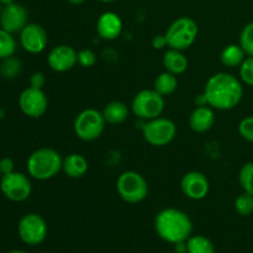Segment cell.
I'll return each mask as SVG.
<instances>
[{
	"label": "cell",
	"mask_w": 253,
	"mask_h": 253,
	"mask_svg": "<svg viewBox=\"0 0 253 253\" xmlns=\"http://www.w3.org/2000/svg\"><path fill=\"white\" fill-rule=\"evenodd\" d=\"M187 253H215V246L208 237L203 235L190 236L185 241Z\"/></svg>",
	"instance_id": "cell-23"
},
{
	"label": "cell",
	"mask_w": 253,
	"mask_h": 253,
	"mask_svg": "<svg viewBox=\"0 0 253 253\" xmlns=\"http://www.w3.org/2000/svg\"><path fill=\"white\" fill-rule=\"evenodd\" d=\"M155 230L158 236L168 244L185 242L193 231V222L184 211L174 208L161 210L155 219Z\"/></svg>",
	"instance_id": "cell-2"
},
{
	"label": "cell",
	"mask_w": 253,
	"mask_h": 253,
	"mask_svg": "<svg viewBox=\"0 0 253 253\" xmlns=\"http://www.w3.org/2000/svg\"><path fill=\"white\" fill-rule=\"evenodd\" d=\"M96 31L103 40L113 41L120 36L123 31V21L118 14L113 11H106L101 14L98 19Z\"/></svg>",
	"instance_id": "cell-16"
},
{
	"label": "cell",
	"mask_w": 253,
	"mask_h": 253,
	"mask_svg": "<svg viewBox=\"0 0 253 253\" xmlns=\"http://www.w3.org/2000/svg\"><path fill=\"white\" fill-rule=\"evenodd\" d=\"M235 209L241 216H250L253 214V195L244 192L235 200Z\"/></svg>",
	"instance_id": "cell-26"
},
{
	"label": "cell",
	"mask_w": 253,
	"mask_h": 253,
	"mask_svg": "<svg viewBox=\"0 0 253 253\" xmlns=\"http://www.w3.org/2000/svg\"><path fill=\"white\" fill-rule=\"evenodd\" d=\"M46 83V77L42 72H35L31 77H30V86L36 89H42V86Z\"/></svg>",
	"instance_id": "cell-32"
},
{
	"label": "cell",
	"mask_w": 253,
	"mask_h": 253,
	"mask_svg": "<svg viewBox=\"0 0 253 253\" xmlns=\"http://www.w3.org/2000/svg\"><path fill=\"white\" fill-rule=\"evenodd\" d=\"M15 0H0V4L1 5H7V4H11V2H14Z\"/></svg>",
	"instance_id": "cell-36"
},
{
	"label": "cell",
	"mask_w": 253,
	"mask_h": 253,
	"mask_svg": "<svg viewBox=\"0 0 253 253\" xmlns=\"http://www.w3.org/2000/svg\"><path fill=\"white\" fill-rule=\"evenodd\" d=\"M131 108L133 114L142 120L160 118L165 110V96L155 89H143L133 96Z\"/></svg>",
	"instance_id": "cell-7"
},
{
	"label": "cell",
	"mask_w": 253,
	"mask_h": 253,
	"mask_svg": "<svg viewBox=\"0 0 253 253\" xmlns=\"http://www.w3.org/2000/svg\"><path fill=\"white\" fill-rule=\"evenodd\" d=\"M240 77L245 84L253 86V57L249 56L242 62L240 66Z\"/></svg>",
	"instance_id": "cell-29"
},
{
	"label": "cell",
	"mask_w": 253,
	"mask_h": 253,
	"mask_svg": "<svg viewBox=\"0 0 253 253\" xmlns=\"http://www.w3.org/2000/svg\"><path fill=\"white\" fill-rule=\"evenodd\" d=\"M16 49V42L11 34L0 29V59L11 57Z\"/></svg>",
	"instance_id": "cell-25"
},
{
	"label": "cell",
	"mask_w": 253,
	"mask_h": 253,
	"mask_svg": "<svg viewBox=\"0 0 253 253\" xmlns=\"http://www.w3.org/2000/svg\"><path fill=\"white\" fill-rule=\"evenodd\" d=\"M180 188L183 194L192 200H202L209 194V179L204 173L199 170H192L183 175L180 180Z\"/></svg>",
	"instance_id": "cell-13"
},
{
	"label": "cell",
	"mask_w": 253,
	"mask_h": 253,
	"mask_svg": "<svg viewBox=\"0 0 253 253\" xmlns=\"http://www.w3.org/2000/svg\"><path fill=\"white\" fill-rule=\"evenodd\" d=\"M240 46L247 56L253 57V22H250L242 29L240 35Z\"/></svg>",
	"instance_id": "cell-28"
},
{
	"label": "cell",
	"mask_w": 253,
	"mask_h": 253,
	"mask_svg": "<svg viewBox=\"0 0 253 253\" xmlns=\"http://www.w3.org/2000/svg\"><path fill=\"white\" fill-rule=\"evenodd\" d=\"M1 177H2V174H1V172H0V179H1Z\"/></svg>",
	"instance_id": "cell-40"
},
{
	"label": "cell",
	"mask_w": 253,
	"mask_h": 253,
	"mask_svg": "<svg viewBox=\"0 0 253 253\" xmlns=\"http://www.w3.org/2000/svg\"><path fill=\"white\" fill-rule=\"evenodd\" d=\"M145 140L156 147L167 146L177 135V126L172 120L166 118H156L146 121L142 126Z\"/></svg>",
	"instance_id": "cell-8"
},
{
	"label": "cell",
	"mask_w": 253,
	"mask_h": 253,
	"mask_svg": "<svg viewBox=\"0 0 253 253\" xmlns=\"http://www.w3.org/2000/svg\"><path fill=\"white\" fill-rule=\"evenodd\" d=\"M20 43L22 48L32 54L41 53L48 43L47 32L39 24H27L20 32Z\"/></svg>",
	"instance_id": "cell-12"
},
{
	"label": "cell",
	"mask_w": 253,
	"mask_h": 253,
	"mask_svg": "<svg viewBox=\"0 0 253 253\" xmlns=\"http://www.w3.org/2000/svg\"><path fill=\"white\" fill-rule=\"evenodd\" d=\"M78 63L81 64L83 68H90L96 63V54L94 51L89 48L81 49L78 52Z\"/></svg>",
	"instance_id": "cell-31"
},
{
	"label": "cell",
	"mask_w": 253,
	"mask_h": 253,
	"mask_svg": "<svg viewBox=\"0 0 253 253\" xmlns=\"http://www.w3.org/2000/svg\"><path fill=\"white\" fill-rule=\"evenodd\" d=\"M17 232L22 242L29 246H37L46 240L48 229L41 215L31 212L20 219Z\"/></svg>",
	"instance_id": "cell-9"
},
{
	"label": "cell",
	"mask_w": 253,
	"mask_h": 253,
	"mask_svg": "<svg viewBox=\"0 0 253 253\" xmlns=\"http://www.w3.org/2000/svg\"><path fill=\"white\" fill-rule=\"evenodd\" d=\"M239 132L244 140L253 143V115L242 119L239 125Z\"/></svg>",
	"instance_id": "cell-30"
},
{
	"label": "cell",
	"mask_w": 253,
	"mask_h": 253,
	"mask_svg": "<svg viewBox=\"0 0 253 253\" xmlns=\"http://www.w3.org/2000/svg\"><path fill=\"white\" fill-rule=\"evenodd\" d=\"M245 56H246V53L240 44H229L222 49L220 59L225 67L235 68V67L241 66L242 62L246 58Z\"/></svg>",
	"instance_id": "cell-21"
},
{
	"label": "cell",
	"mask_w": 253,
	"mask_h": 253,
	"mask_svg": "<svg viewBox=\"0 0 253 253\" xmlns=\"http://www.w3.org/2000/svg\"><path fill=\"white\" fill-rule=\"evenodd\" d=\"M27 25V11L22 5L11 2L4 5L0 12V26L9 34L21 32Z\"/></svg>",
	"instance_id": "cell-14"
},
{
	"label": "cell",
	"mask_w": 253,
	"mask_h": 253,
	"mask_svg": "<svg viewBox=\"0 0 253 253\" xmlns=\"http://www.w3.org/2000/svg\"><path fill=\"white\" fill-rule=\"evenodd\" d=\"M98 1H101V2H106V4H108V2H113V1H115V0H98Z\"/></svg>",
	"instance_id": "cell-38"
},
{
	"label": "cell",
	"mask_w": 253,
	"mask_h": 253,
	"mask_svg": "<svg viewBox=\"0 0 253 253\" xmlns=\"http://www.w3.org/2000/svg\"><path fill=\"white\" fill-rule=\"evenodd\" d=\"M239 182L244 192L253 195V162L242 166L239 173Z\"/></svg>",
	"instance_id": "cell-27"
},
{
	"label": "cell",
	"mask_w": 253,
	"mask_h": 253,
	"mask_svg": "<svg viewBox=\"0 0 253 253\" xmlns=\"http://www.w3.org/2000/svg\"><path fill=\"white\" fill-rule=\"evenodd\" d=\"M84 1H85V0H68V2H71L72 5H81L83 4Z\"/></svg>",
	"instance_id": "cell-35"
},
{
	"label": "cell",
	"mask_w": 253,
	"mask_h": 253,
	"mask_svg": "<svg viewBox=\"0 0 253 253\" xmlns=\"http://www.w3.org/2000/svg\"><path fill=\"white\" fill-rule=\"evenodd\" d=\"M215 124L214 109L209 105L197 106L189 116V126L194 132L204 133Z\"/></svg>",
	"instance_id": "cell-17"
},
{
	"label": "cell",
	"mask_w": 253,
	"mask_h": 253,
	"mask_svg": "<svg viewBox=\"0 0 253 253\" xmlns=\"http://www.w3.org/2000/svg\"><path fill=\"white\" fill-rule=\"evenodd\" d=\"M63 158L53 148H39L27 160V172L37 180H47L56 177L62 170Z\"/></svg>",
	"instance_id": "cell-3"
},
{
	"label": "cell",
	"mask_w": 253,
	"mask_h": 253,
	"mask_svg": "<svg viewBox=\"0 0 253 253\" xmlns=\"http://www.w3.org/2000/svg\"><path fill=\"white\" fill-rule=\"evenodd\" d=\"M168 46L167 37L166 35H156L152 39V47L155 49H163Z\"/></svg>",
	"instance_id": "cell-34"
},
{
	"label": "cell",
	"mask_w": 253,
	"mask_h": 253,
	"mask_svg": "<svg viewBox=\"0 0 253 253\" xmlns=\"http://www.w3.org/2000/svg\"><path fill=\"white\" fill-rule=\"evenodd\" d=\"M1 10H2V7H1V4H0V12H1Z\"/></svg>",
	"instance_id": "cell-39"
},
{
	"label": "cell",
	"mask_w": 253,
	"mask_h": 253,
	"mask_svg": "<svg viewBox=\"0 0 253 253\" xmlns=\"http://www.w3.org/2000/svg\"><path fill=\"white\" fill-rule=\"evenodd\" d=\"M44 253H47V252H44Z\"/></svg>",
	"instance_id": "cell-41"
},
{
	"label": "cell",
	"mask_w": 253,
	"mask_h": 253,
	"mask_svg": "<svg viewBox=\"0 0 253 253\" xmlns=\"http://www.w3.org/2000/svg\"><path fill=\"white\" fill-rule=\"evenodd\" d=\"M204 95L208 105L221 111L236 108L244 95V88L239 79L230 73L220 72L207 82Z\"/></svg>",
	"instance_id": "cell-1"
},
{
	"label": "cell",
	"mask_w": 253,
	"mask_h": 253,
	"mask_svg": "<svg viewBox=\"0 0 253 253\" xmlns=\"http://www.w3.org/2000/svg\"><path fill=\"white\" fill-rule=\"evenodd\" d=\"M47 63L52 71L64 73L78 63V52L71 46L59 44L51 49L47 57Z\"/></svg>",
	"instance_id": "cell-15"
},
{
	"label": "cell",
	"mask_w": 253,
	"mask_h": 253,
	"mask_svg": "<svg viewBox=\"0 0 253 253\" xmlns=\"http://www.w3.org/2000/svg\"><path fill=\"white\" fill-rule=\"evenodd\" d=\"M116 189L121 199L130 204H137L146 199L148 194L147 180L135 170H126L119 175Z\"/></svg>",
	"instance_id": "cell-5"
},
{
	"label": "cell",
	"mask_w": 253,
	"mask_h": 253,
	"mask_svg": "<svg viewBox=\"0 0 253 253\" xmlns=\"http://www.w3.org/2000/svg\"><path fill=\"white\" fill-rule=\"evenodd\" d=\"M0 190L11 202H24L31 195L32 185L29 177L20 172L4 174L0 179Z\"/></svg>",
	"instance_id": "cell-10"
},
{
	"label": "cell",
	"mask_w": 253,
	"mask_h": 253,
	"mask_svg": "<svg viewBox=\"0 0 253 253\" xmlns=\"http://www.w3.org/2000/svg\"><path fill=\"white\" fill-rule=\"evenodd\" d=\"M9 253H27V252L21 251V250H14V251H10Z\"/></svg>",
	"instance_id": "cell-37"
},
{
	"label": "cell",
	"mask_w": 253,
	"mask_h": 253,
	"mask_svg": "<svg viewBox=\"0 0 253 253\" xmlns=\"http://www.w3.org/2000/svg\"><path fill=\"white\" fill-rule=\"evenodd\" d=\"M105 124L103 113L96 109H85L79 113L74 120V133L82 141H94L104 132Z\"/></svg>",
	"instance_id": "cell-6"
},
{
	"label": "cell",
	"mask_w": 253,
	"mask_h": 253,
	"mask_svg": "<svg viewBox=\"0 0 253 253\" xmlns=\"http://www.w3.org/2000/svg\"><path fill=\"white\" fill-rule=\"evenodd\" d=\"M163 67L174 76L183 74L188 68V59L182 51L169 48L163 54Z\"/></svg>",
	"instance_id": "cell-19"
},
{
	"label": "cell",
	"mask_w": 253,
	"mask_h": 253,
	"mask_svg": "<svg viewBox=\"0 0 253 253\" xmlns=\"http://www.w3.org/2000/svg\"><path fill=\"white\" fill-rule=\"evenodd\" d=\"M199 32L197 22L192 17L183 16L172 22L166 32L168 47L178 51H184L189 48L195 42Z\"/></svg>",
	"instance_id": "cell-4"
},
{
	"label": "cell",
	"mask_w": 253,
	"mask_h": 253,
	"mask_svg": "<svg viewBox=\"0 0 253 253\" xmlns=\"http://www.w3.org/2000/svg\"><path fill=\"white\" fill-rule=\"evenodd\" d=\"M178 86V79L177 76L169 73V72H163L161 73L157 78L155 79L153 83V89L161 94L162 96L170 95L177 90Z\"/></svg>",
	"instance_id": "cell-22"
},
{
	"label": "cell",
	"mask_w": 253,
	"mask_h": 253,
	"mask_svg": "<svg viewBox=\"0 0 253 253\" xmlns=\"http://www.w3.org/2000/svg\"><path fill=\"white\" fill-rule=\"evenodd\" d=\"M0 64V74L6 79H12L17 77V74L21 71V62L15 57H7L1 59Z\"/></svg>",
	"instance_id": "cell-24"
},
{
	"label": "cell",
	"mask_w": 253,
	"mask_h": 253,
	"mask_svg": "<svg viewBox=\"0 0 253 253\" xmlns=\"http://www.w3.org/2000/svg\"><path fill=\"white\" fill-rule=\"evenodd\" d=\"M103 116L108 124L119 125L128 118V109L123 101H110L104 108Z\"/></svg>",
	"instance_id": "cell-20"
},
{
	"label": "cell",
	"mask_w": 253,
	"mask_h": 253,
	"mask_svg": "<svg viewBox=\"0 0 253 253\" xmlns=\"http://www.w3.org/2000/svg\"><path fill=\"white\" fill-rule=\"evenodd\" d=\"M88 161L85 160L84 156L79 155V153H71L67 157H64L63 162H62V170L69 178H73V179H78V178L85 175V173L88 172Z\"/></svg>",
	"instance_id": "cell-18"
},
{
	"label": "cell",
	"mask_w": 253,
	"mask_h": 253,
	"mask_svg": "<svg viewBox=\"0 0 253 253\" xmlns=\"http://www.w3.org/2000/svg\"><path fill=\"white\" fill-rule=\"evenodd\" d=\"M14 167H15L14 161H12L11 158L5 157L0 160V172H1L2 175L14 172Z\"/></svg>",
	"instance_id": "cell-33"
},
{
	"label": "cell",
	"mask_w": 253,
	"mask_h": 253,
	"mask_svg": "<svg viewBox=\"0 0 253 253\" xmlns=\"http://www.w3.org/2000/svg\"><path fill=\"white\" fill-rule=\"evenodd\" d=\"M19 106L25 115L37 119L46 114L48 109V99L42 89L29 86L20 94Z\"/></svg>",
	"instance_id": "cell-11"
}]
</instances>
